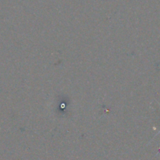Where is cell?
I'll use <instances>...</instances> for the list:
<instances>
[{
    "mask_svg": "<svg viewBox=\"0 0 160 160\" xmlns=\"http://www.w3.org/2000/svg\"><path fill=\"white\" fill-rule=\"evenodd\" d=\"M159 133H160V130H159V132H158V133H156V135H158V134H159Z\"/></svg>",
    "mask_w": 160,
    "mask_h": 160,
    "instance_id": "1",
    "label": "cell"
}]
</instances>
